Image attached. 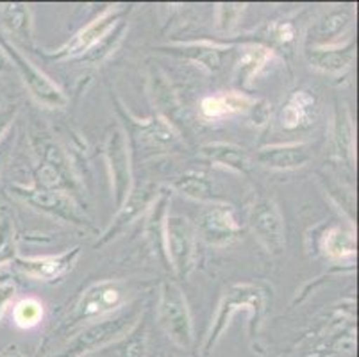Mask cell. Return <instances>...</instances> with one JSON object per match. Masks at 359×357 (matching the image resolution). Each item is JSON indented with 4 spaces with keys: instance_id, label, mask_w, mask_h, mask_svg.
<instances>
[{
    "instance_id": "1",
    "label": "cell",
    "mask_w": 359,
    "mask_h": 357,
    "mask_svg": "<svg viewBox=\"0 0 359 357\" xmlns=\"http://www.w3.org/2000/svg\"><path fill=\"white\" fill-rule=\"evenodd\" d=\"M138 323V311L120 309L100 322L84 327L57 357H83L118 342Z\"/></svg>"
},
{
    "instance_id": "2",
    "label": "cell",
    "mask_w": 359,
    "mask_h": 357,
    "mask_svg": "<svg viewBox=\"0 0 359 357\" xmlns=\"http://www.w3.org/2000/svg\"><path fill=\"white\" fill-rule=\"evenodd\" d=\"M264 304H266V295L261 288L254 286V284H234V286H231L222 297L220 306L215 314L213 325H211L208 339H205L204 353H210L213 350V346L222 338L225 329L229 327L231 320L238 311H249L250 316H252L254 329V323L259 322L261 316H263Z\"/></svg>"
},
{
    "instance_id": "3",
    "label": "cell",
    "mask_w": 359,
    "mask_h": 357,
    "mask_svg": "<svg viewBox=\"0 0 359 357\" xmlns=\"http://www.w3.org/2000/svg\"><path fill=\"white\" fill-rule=\"evenodd\" d=\"M159 323L170 339L179 346L194 343V327H191L190 311L182 291L174 283H165L159 297Z\"/></svg>"
},
{
    "instance_id": "4",
    "label": "cell",
    "mask_w": 359,
    "mask_h": 357,
    "mask_svg": "<svg viewBox=\"0 0 359 357\" xmlns=\"http://www.w3.org/2000/svg\"><path fill=\"white\" fill-rule=\"evenodd\" d=\"M165 250L179 277H186L194 268L195 229L182 215H168L165 220Z\"/></svg>"
},
{
    "instance_id": "5",
    "label": "cell",
    "mask_w": 359,
    "mask_h": 357,
    "mask_svg": "<svg viewBox=\"0 0 359 357\" xmlns=\"http://www.w3.org/2000/svg\"><path fill=\"white\" fill-rule=\"evenodd\" d=\"M0 41H2V48L8 54L11 65L18 70L22 81H24L27 90L31 91V95L38 102L47 107H63L67 104V97L60 90V86H55L43 72L38 70L25 55H22L15 45L6 41L4 38H0Z\"/></svg>"
},
{
    "instance_id": "6",
    "label": "cell",
    "mask_w": 359,
    "mask_h": 357,
    "mask_svg": "<svg viewBox=\"0 0 359 357\" xmlns=\"http://www.w3.org/2000/svg\"><path fill=\"white\" fill-rule=\"evenodd\" d=\"M249 224L259 243L270 254H283L286 247V229L285 218L272 198H259L252 206L249 216Z\"/></svg>"
},
{
    "instance_id": "7",
    "label": "cell",
    "mask_w": 359,
    "mask_h": 357,
    "mask_svg": "<svg viewBox=\"0 0 359 357\" xmlns=\"http://www.w3.org/2000/svg\"><path fill=\"white\" fill-rule=\"evenodd\" d=\"M126 286L118 281H102L88 288L75 307L72 320L75 322H88L97 316H104L113 311L120 309L126 299Z\"/></svg>"
},
{
    "instance_id": "8",
    "label": "cell",
    "mask_w": 359,
    "mask_h": 357,
    "mask_svg": "<svg viewBox=\"0 0 359 357\" xmlns=\"http://www.w3.org/2000/svg\"><path fill=\"white\" fill-rule=\"evenodd\" d=\"M106 159L109 165L116 208L123 204L133 189V168H130L129 140L120 127H115L107 136Z\"/></svg>"
},
{
    "instance_id": "9",
    "label": "cell",
    "mask_w": 359,
    "mask_h": 357,
    "mask_svg": "<svg viewBox=\"0 0 359 357\" xmlns=\"http://www.w3.org/2000/svg\"><path fill=\"white\" fill-rule=\"evenodd\" d=\"M11 189L15 191V195L24 198L27 204H31L38 211L47 213V215L60 218L67 224L86 225V218L83 216V213L65 191L47 188H24V186H13Z\"/></svg>"
},
{
    "instance_id": "10",
    "label": "cell",
    "mask_w": 359,
    "mask_h": 357,
    "mask_svg": "<svg viewBox=\"0 0 359 357\" xmlns=\"http://www.w3.org/2000/svg\"><path fill=\"white\" fill-rule=\"evenodd\" d=\"M197 231L202 240L213 247L231 245L241 236V229L234 218L231 206L215 204L198 216Z\"/></svg>"
},
{
    "instance_id": "11",
    "label": "cell",
    "mask_w": 359,
    "mask_h": 357,
    "mask_svg": "<svg viewBox=\"0 0 359 357\" xmlns=\"http://www.w3.org/2000/svg\"><path fill=\"white\" fill-rule=\"evenodd\" d=\"M159 195H161V193H159V186L154 184V182H147V184L140 186V188L130 189L129 196H127L126 201H123V204L118 208L115 220L111 222L109 229H107L102 234V238L97 241V247L107 243V241L113 240L116 234H120L127 225L133 224L140 215H143L150 206L154 204V202L158 201Z\"/></svg>"
},
{
    "instance_id": "12",
    "label": "cell",
    "mask_w": 359,
    "mask_h": 357,
    "mask_svg": "<svg viewBox=\"0 0 359 357\" xmlns=\"http://www.w3.org/2000/svg\"><path fill=\"white\" fill-rule=\"evenodd\" d=\"M123 11L126 9H107L104 15H100L91 24H88L83 31L77 32V36L74 39H70L63 48H60V52L52 54L50 58H83L90 48H93L99 43L107 32L113 31V27L118 22H122Z\"/></svg>"
},
{
    "instance_id": "13",
    "label": "cell",
    "mask_w": 359,
    "mask_h": 357,
    "mask_svg": "<svg viewBox=\"0 0 359 357\" xmlns=\"http://www.w3.org/2000/svg\"><path fill=\"white\" fill-rule=\"evenodd\" d=\"M81 255V248L75 247L70 252L61 255H45V257H16L13 261L16 270L29 275L38 281H55L63 277L68 270L75 264L77 257Z\"/></svg>"
},
{
    "instance_id": "14",
    "label": "cell",
    "mask_w": 359,
    "mask_h": 357,
    "mask_svg": "<svg viewBox=\"0 0 359 357\" xmlns=\"http://www.w3.org/2000/svg\"><path fill=\"white\" fill-rule=\"evenodd\" d=\"M257 163L273 170H293L304 166L311 159V150L306 143L264 147L256 154Z\"/></svg>"
},
{
    "instance_id": "15",
    "label": "cell",
    "mask_w": 359,
    "mask_h": 357,
    "mask_svg": "<svg viewBox=\"0 0 359 357\" xmlns=\"http://www.w3.org/2000/svg\"><path fill=\"white\" fill-rule=\"evenodd\" d=\"M355 45H329V47H313L306 50V58L309 63L325 74H339L351 67L354 59Z\"/></svg>"
},
{
    "instance_id": "16",
    "label": "cell",
    "mask_w": 359,
    "mask_h": 357,
    "mask_svg": "<svg viewBox=\"0 0 359 357\" xmlns=\"http://www.w3.org/2000/svg\"><path fill=\"white\" fill-rule=\"evenodd\" d=\"M316 102L315 97L304 90H297L288 98L283 111H280V126L288 130L300 129L311 123V118L315 116Z\"/></svg>"
},
{
    "instance_id": "17",
    "label": "cell",
    "mask_w": 359,
    "mask_h": 357,
    "mask_svg": "<svg viewBox=\"0 0 359 357\" xmlns=\"http://www.w3.org/2000/svg\"><path fill=\"white\" fill-rule=\"evenodd\" d=\"M254 100H250L247 95L241 93H222L211 95V97L202 98L201 111L205 118L218 120V118L231 116V114L245 113L254 107Z\"/></svg>"
},
{
    "instance_id": "18",
    "label": "cell",
    "mask_w": 359,
    "mask_h": 357,
    "mask_svg": "<svg viewBox=\"0 0 359 357\" xmlns=\"http://www.w3.org/2000/svg\"><path fill=\"white\" fill-rule=\"evenodd\" d=\"M0 20L6 31L11 36L13 43L31 45L32 43V22L31 11L24 4H8L0 11Z\"/></svg>"
},
{
    "instance_id": "19",
    "label": "cell",
    "mask_w": 359,
    "mask_h": 357,
    "mask_svg": "<svg viewBox=\"0 0 359 357\" xmlns=\"http://www.w3.org/2000/svg\"><path fill=\"white\" fill-rule=\"evenodd\" d=\"M352 24V13L347 9H334L327 13L324 18L320 20L318 24L313 29V43L315 47H329L334 45L336 38L344 34Z\"/></svg>"
},
{
    "instance_id": "20",
    "label": "cell",
    "mask_w": 359,
    "mask_h": 357,
    "mask_svg": "<svg viewBox=\"0 0 359 357\" xmlns=\"http://www.w3.org/2000/svg\"><path fill=\"white\" fill-rule=\"evenodd\" d=\"M175 54L182 55V58H190L208 70H218L222 67L224 55L229 54L231 47H220V45L208 43V41H198V43H186L179 45V47L170 48Z\"/></svg>"
},
{
    "instance_id": "21",
    "label": "cell",
    "mask_w": 359,
    "mask_h": 357,
    "mask_svg": "<svg viewBox=\"0 0 359 357\" xmlns=\"http://www.w3.org/2000/svg\"><path fill=\"white\" fill-rule=\"evenodd\" d=\"M202 154L211 161L220 163V165L236 170L240 173L249 170V154L233 143H208L202 147Z\"/></svg>"
},
{
    "instance_id": "22",
    "label": "cell",
    "mask_w": 359,
    "mask_h": 357,
    "mask_svg": "<svg viewBox=\"0 0 359 357\" xmlns=\"http://www.w3.org/2000/svg\"><path fill=\"white\" fill-rule=\"evenodd\" d=\"M174 188L177 189L179 193H182V195L194 198V201H215L213 184H211L210 179L205 175H202V173L188 172L184 173V175H179L174 181Z\"/></svg>"
},
{
    "instance_id": "23",
    "label": "cell",
    "mask_w": 359,
    "mask_h": 357,
    "mask_svg": "<svg viewBox=\"0 0 359 357\" xmlns=\"http://www.w3.org/2000/svg\"><path fill=\"white\" fill-rule=\"evenodd\" d=\"M324 250L331 260H347L355 254V238L351 231L332 227L324 238Z\"/></svg>"
},
{
    "instance_id": "24",
    "label": "cell",
    "mask_w": 359,
    "mask_h": 357,
    "mask_svg": "<svg viewBox=\"0 0 359 357\" xmlns=\"http://www.w3.org/2000/svg\"><path fill=\"white\" fill-rule=\"evenodd\" d=\"M147 356V327L136 323L115 345V357H145Z\"/></svg>"
},
{
    "instance_id": "25",
    "label": "cell",
    "mask_w": 359,
    "mask_h": 357,
    "mask_svg": "<svg viewBox=\"0 0 359 357\" xmlns=\"http://www.w3.org/2000/svg\"><path fill=\"white\" fill-rule=\"evenodd\" d=\"M43 318V304L36 299H24L13 309V320L20 329L36 327Z\"/></svg>"
},
{
    "instance_id": "26",
    "label": "cell",
    "mask_w": 359,
    "mask_h": 357,
    "mask_svg": "<svg viewBox=\"0 0 359 357\" xmlns=\"http://www.w3.org/2000/svg\"><path fill=\"white\" fill-rule=\"evenodd\" d=\"M272 58V50L264 47H250L245 50L243 58L240 61V81L241 83H247L257 72L261 70L269 59Z\"/></svg>"
},
{
    "instance_id": "27",
    "label": "cell",
    "mask_w": 359,
    "mask_h": 357,
    "mask_svg": "<svg viewBox=\"0 0 359 357\" xmlns=\"http://www.w3.org/2000/svg\"><path fill=\"white\" fill-rule=\"evenodd\" d=\"M16 260L15 227L9 216H0V264L13 263Z\"/></svg>"
},
{
    "instance_id": "28",
    "label": "cell",
    "mask_w": 359,
    "mask_h": 357,
    "mask_svg": "<svg viewBox=\"0 0 359 357\" xmlns=\"http://www.w3.org/2000/svg\"><path fill=\"white\" fill-rule=\"evenodd\" d=\"M243 13V6H220V27L227 29L229 31L233 25H236V20L240 18V15Z\"/></svg>"
},
{
    "instance_id": "29",
    "label": "cell",
    "mask_w": 359,
    "mask_h": 357,
    "mask_svg": "<svg viewBox=\"0 0 359 357\" xmlns=\"http://www.w3.org/2000/svg\"><path fill=\"white\" fill-rule=\"evenodd\" d=\"M16 113H18L16 104H4V106H0V142H2L6 137V134H8Z\"/></svg>"
},
{
    "instance_id": "30",
    "label": "cell",
    "mask_w": 359,
    "mask_h": 357,
    "mask_svg": "<svg viewBox=\"0 0 359 357\" xmlns=\"http://www.w3.org/2000/svg\"><path fill=\"white\" fill-rule=\"evenodd\" d=\"M13 297H15V286L9 283L0 284V318H2V314H4L8 304L13 300Z\"/></svg>"
},
{
    "instance_id": "31",
    "label": "cell",
    "mask_w": 359,
    "mask_h": 357,
    "mask_svg": "<svg viewBox=\"0 0 359 357\" xmlns=\"http://www.w3.org/2000/svg\"><path fill=\"white\" fill-rule=\"evenodd\" d=\"M277 39H280L283 43H288L293 39V27L290 24H280L277 25V31H276Z\"/></svg>"
},
{
    "instance_id": "32",
    "label": "cell",
    "mask_w": 359,
    "mask_h": 357,
    "mask_svg": "<svg viewBox=\"0 0 359 357\" xmlns=\"http://www.w3.org/2000/svg\"><path fill=\"white\" fill-rule=\"evenodd\" d=\"M9 149H11V143H9L8 137H4V140L0 142V172H2V168H4V163L6 159H8Z\"/></svg>"
},
{
    "instance_id": "33",
    "label": "cell",
    "mask_w": 359,
    "mask_h": 357,
    "mask_svg": "<svg viewBox=\"0 0 359 357\" xmlns=\"http://www.w3.org/2000/svg\"><path fill=\"white\" fill-rule=\"evenodd\" d=\"M11 68V61H9L8 54L4 52V48H2V45H0V74L6 70H9Z\"/></svg>"
},
{
    "instance_id": "34",
    "label": "cell",
    "mask_w": 359,
    "mask_h": 357,
    "mask_svg": "<svg viewBox=\"0 0 359 357\" xmlns=\"http://www.w3.org/2000/svg\"><path fill=\"white\" fill-rule=\"evenodd\" d=\"M2 357H24V356H22L20 352H16V350H11V352H8L6 356H2Z\"/></svg>"
}]
</instances>
